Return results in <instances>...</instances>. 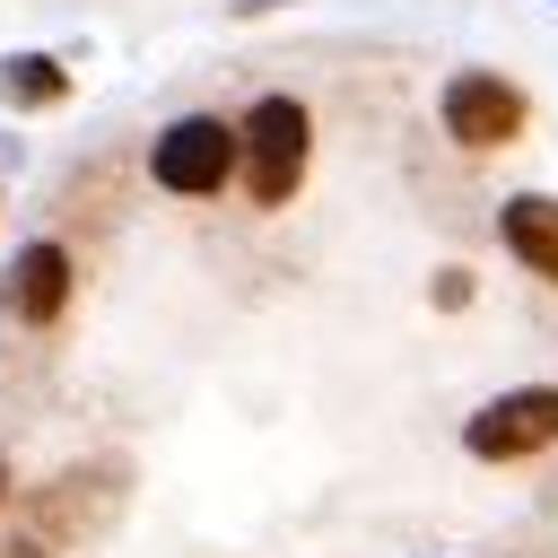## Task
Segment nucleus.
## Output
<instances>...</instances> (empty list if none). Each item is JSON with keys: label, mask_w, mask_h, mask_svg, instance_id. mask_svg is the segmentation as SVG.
Here are the masks:
<instances>
[{"label": "nucleus", "mask_w": 558, "mask_h": 558, "mask_svg": "<svg viewBox=\"0 0 558 558\" xmlns=\"http://www.w3.org/2000/svg\"><path fill=\"white\" fill-rule=\"evenodd\" d=\"M314 166V113L296 96H253V113L235 122V183L253 209H288L296 183Z\"/></svg>", "instance_id": "f257e3e1"}, {"label": "nucleus", "mask_w": 558, "mask_h": 558, "mask_svg": "<svg viewBox=\"0 0 558 558\" xmlns=\"http://www.w3.org/2000/svg\"><path fill=\"white\" fill-rule=\"evenodd\" d=\"M148 183L174 192V201H218L235 183V122L218 113H174L157 140H148Z\"/></svg>", "instance_id": "f03ea898"}, {"label": "nucleus", "mask_w": 558, "mask_h": 558, "mask_svg": "<svg viewBox=\"0 0 558 558\" xmlns=\"http://www.w3.org/2000/svg\"><path fill=\"white\" fill-rule=\"evenodd\" d=\"M549 445H558V384H514V392H497L462 418L471 462H523V453H549Z\"/></svg>", "instance_id": "7ed1b4c3"}, {"label": "nucleus", "mask_w": 558, "mask_h": 558, "mask_svg": "<svg viewBox=\"0 0 558 558\" xmlns=\"http://www.w3.org/2000/svg\"><path fill=\"white\" fill-rule=\"evenodd\" d=\"M436 113H445V140H453V148H480V157H488V148H514L523 122H532L523 87L497 78V70H453L445 96H436Z\"/></svg>", "instance_id": "20e7f679"}, {"label": "nucleus", "mask_w": 558, "mask_h": 558, "mask_svg": "<svg viewBox=\"0 0 558 558\" xmlns=\"http://www.w3.org/2000/svg\"><path fill=\"white\" fill-rule=\"evenodd\" d=\"M70 288H78L70 253H61L52 235H35V244H17V253H9L0 314H9V323H26V331H44V323H61V314H70Z\"/></svg>", "instance_id": "39448f33"}, {"label": "nucleus", "mask_w": 558, "mask_h": 558, "mask_svg": "<svg viewBox=\"0 0 558 558\" xmlns=\"http://www.w3.org/2000/svg\"><path fill=\"white\" fill-rule=\"evenodd\" d=\"M497 235H506V253H514L532 279L558 288V201H549V192H514V201L497 209Z\"/></svg>", "instance_id": "423d86ee"}, {"label": "nucleus", "mask_w": 558, "mask_h": 558, "mask_svg": "<svg viewBox=\"0 0 558 558\" xmlns=\"http://www.w3.org/2000/svg\"><path fill=\"white\" fill-rule=\"evenodd\" d=\"M61 96H70V70H61L52 52H9V61H0V105L44 113V105H61Z\"/></svg>", "instance_id": "0eeeda50"}, {"label": "nucleus", "mask_w": 558, "mask_h": 558, "mask_svg": "<svg viewBox=\"0 0 558 558\" xmlns=\"http://www.w3.org/2000/svg\"><path fill=\"white\" fill-rule=\"evenodd\" d=\"M436 305H471V270H445L436 279Z\"/></svg>", "instance_id": "6e6552de"}]
</instances>
